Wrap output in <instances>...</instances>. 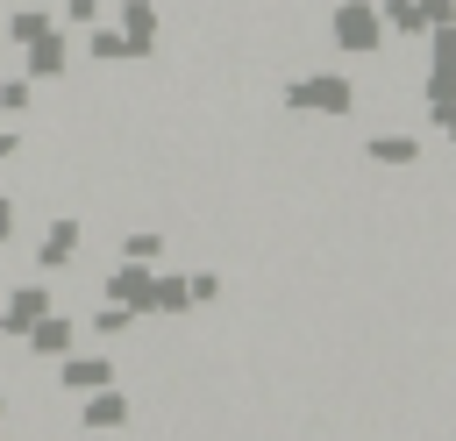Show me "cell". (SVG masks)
<instances>
[{
    "label": "cell",
    "mask_w": 456,
    "mask_h": 441,
    "mask_svg": "<svg viewBox=\"0 0 456 441\" xmlns=\"http://www.w3.org/2000/svg\"><path fill=\"white\" fill-rule=\"evenodd\" d=\"M292 100H299V107H321V114H342V100H349V85H335V78H314V85H299Z\"/></svg>",
    "instance_id": "obj_1"
},
{
    "label": "cell",
    "mask_w": 456,
    "mask_h": 441,
    "mask_svg": "<svg viewBox=\"0 0 456 441\" xmlns=\"http://www.w3.org/2000/svg\"><path fill=\"white\" fill-rule=\"evenodd\" d=\"M0 235H7V206H0Z\"/></svg>",
    "instance_id": "obj_2"
}]
</instances>
